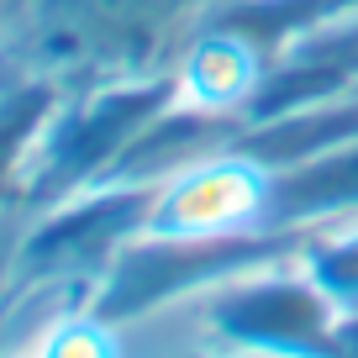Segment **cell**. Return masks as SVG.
Returning <instances> with one entry per match:
<instances>
[{
    "mask_svg": "<svg viewBox=\"0 0 358 358\" xmlns=\"http://www.w3.org/2000/svg\"><path fill=\"white\" fill-rule=\"evenodd\" d=\"M222 48V69H211V53H195L190 58V74H185V95H190L195 106H222V101H237L248 90V79H253V64H248L243 48L232 43H216Z\"/></svg>",
    "mask_w": 358,
    "mask_h": 358,
    "instance_id": "cell-1",
    "label": "cell"
}]
</instances>
